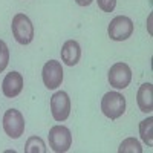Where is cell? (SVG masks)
Masks as SVG:
<instances>
[{
	"instance_id": "8fae6325",
	"label": "cell",
	"mask_w": 153,
	"mask_h": 153,
	"mask_svg": "<svg viewBox=\"0 0 153 153\" xmlns=\"http://www.w3.org/2000/svg\"><path fill=\"white\" fill-rule=\"evenodd\" d=\"M136 103L141 112L150 113L153 110V84L146 83L139 87V91L136 94Z\"/></svg>"
},
{
	"instance_id": "30bf717a",
	"label": "cell",
	"mask_w": 153,
	"mask_h": 153,
	"mask_svg": "<svg viewBox=\"0 0 153 153\" xmlns=\"http://www.w3.org/2000/svg\"><path fill=\"white\" fill-rule=\"evenodd\" d=\"M81 58V48L78 42L68 40L61 48V61L68 66H75Z\"/></svg>"
},
{
	"instance_id": "7a4b0ae2",
	"label": "cell",
	"mask_w": 153,
	"mask_h": 153,
	"mask_svg": "<svg viewBox=\"0 0 153 153\" xmlns=\"http://www.w3.org/2000/svg\"><path fill=\"white\" fill-rule=\"evenodd\" d=\"M101 110L110 120H118L126 112V98L120 92H107L101 100Z\"/></svg>"
},
{
	"instance_id": "2e32d148",
	"label": "cell",
	"mask_w": 153,
	"mask_h": 153,
	"mask_svg": "<svg viewBox=\"0 0 153 153\" xmlns=\"http://www.w3.org/2000/svg\"><path fill=\"white\" fill-rule=\"evenodd\" d=\"M100 9H103L104 12H112L117 6V0H97Z\"/></svg>"
},
{
	"instance_id": "9a60e30c",
	"label": "cell",
	"mask_w": 153,
	"mask_h": 153,
	"mask_svg": "<svg viewBox=\"0 0 153 153\" xmlns=\"http://www.w3.org/2000/svg\"><path fill=\"white\" fill-rule=\"evenodd\" d=\"M9 63V49L3 40H0V72H3Z\"/></svg>"
},
{
	"instance_id": "8992f818",
	"label": "cell",
	"mask_w": 153,
	"mask_h": 153,
	"mask_svg": "<svg viewBox=\"0 0 153 153\" xmlns=\"http://www.w3.org/2000/svg\"><path fill=\"white\" fill-rule=\"evenodd\" d=\"M51 112L55 121H65L71 115V98L66 92H55L51 97Z\"/></svg>"
},
{
	"instance_id": "7c38bea8",
	"label": "cell",
	"mask_w": 153,
	"mask_h": 153,
	"mask_svg": "<svg viewBox=\"0 0 153 153\" xmlns=\"http://www.w3.org/2000/svg\"><path fill=\"white\" fill-rule=\"evenodd\" d=\"M152 129H153V118L149 117L147 120L141 121L139 124V135H141V139L149 146H153V139H152Z\"/></svg>"
},
{
	"instance_id": "277c9868",
	"label": "cell",
	"mask_w": 153,
	"mask_h": 153,
	"mask_svg": "<svg viewBox=\"0 0 153 153\" xmlns=\"http://www.w3.org/2000/svg\"><path fill=\"white\" fill-rule=\"evenodd\" d=\"M3 130L12 139H17L25 132V118L16 109H8L3 115Z\"/></svg>"
},
{
	"instance_id": "5bb4252c",
	"label": "cell",
	"mask_w": 153,
	"mask_h": 153,
	"mask_svg": "<svg viewBox=\"0 0 153 153\" xmlns=\"http://www.w3.org/2000/svg\"><path fill=\"white\" fill-rule=\"evenodd\" d=\"M118 152L120 153H143V147L135 138H127L121 143Z\"/></svg>"
},
{
	"instance_id": "6da1fadb",
	"label": "cell",
	"mask_w": 153,
	"mask_h": 153,
	"mask_svg": "<svg viewBox=\"0 0 153 153\" xmlns=\"http://www.w3.org/2000/svg\"><path fill=\"white\" fill-rule=\"evenodd\" d=\"M11 29H12V35H14L16 42L20 45H29L34 40V26L28 16L16 14L14 19H12Z\"/></svg>"
},
{
	"instance_id": "ba28073f",
	"label": "cell",
	"mask_w": 153,
	"mask_h": 153,
	"mask_svg": "<svg viewBox=\"0 0 153 153\" xmlns=\"http://www.w3.org/2000/svg\"><path fill=\"white\" fill-rule=\"evenodd\" d=\"M107 78L115 89H126L132 81V71L126 63H115L109 71Z\"/></svg>"
},
{
	"instance_id": "9c48e42d",
	"label": "cell",
	"mask_w": 153,
	"mask_h": 153,
	"mask_svg": "<svg viewBox=\"0 0 153 153\" xmlns=\"http://www.w3.org/2000/svg\"><path fill=\"white\" fill-rule=\"evenodd\" d=\"M23 89V76L19 72H9L2 83L3 95L8 98H16Z\"/></svg>"
},
{
	"instance_id": "52a82bcc",
	"label": "cell",
	"mask_w": 153,
	"mask_h": 153,
	"mask_svg": "<svg viewBox=\"0 0 153 153\" xmlns=\"http://www.w3.org/2000/svg\"><path fill=\"white\" fill-rule=\"evenodd\" d=\"M42 78L43 83L48 89H57L61 81H63V68H61V63L57 60H49L46 65L43 66L42 71Z\"/></svg>"
},
{
	"instance_id": "3957f363",
	"label": "cell",
	"mask_w": 153,
	"mask_h": 153,
	"mask_svg": "<svg viewBox=\"0 0 153 153\" xmlns=\"http://www.w3.org/2000/svg\"><path fill=\"white\" fill-rule=\"evenodd\" d=\"M72 146L71 130L65 126H54L49 130V147L55 153H65Z\"/></svg>"
},
{
	"instance_id": "e0dca14e",
	"label": "cell",
	"mask_w": 153,
	"mask_h": 153,
	"mask_svg": "<svg viewBox=\"0 0 153 153\" xmlns=\"http://www.w3.org/2000/svg\"><path fill=\"white\" fill-rule=\"evenodd\" d=\"M75 2H76V5H80V6H89L94 0H75Z\"/></svg>"
},
{
	"instance_id": "4fadbf2b",
	"label": "cell",
	"mask_w": 153,
	"mask_h": 153,
	"mask_svg": "<svg viewBox=\"0 0 153 153\" xmlns=\"http://www.w3.org/2000/svg\"><path fill=\"white\" fill-rule=\"evenodd\" d=\"M25 152L26 153H45L46 152V146H45L43 139L40 136H31L26 141Z\"/></svg>"
},
{
	"instance_id": "5b68a950",
	"label": "cell",
	"mask_w": 153,
	"mask_h": 153,
	"mask_svg": "<svg viewBox=\"0 0 153 153\" xmlns=\"http://www.w3.org/2000/svg\"><path fill=\"white\" fill-rule=\"evenodd\" d=\"M109 37L115 42H124L133 34V22L126 16H117L109 25Z\"/></svg>"
}]
</instances>
